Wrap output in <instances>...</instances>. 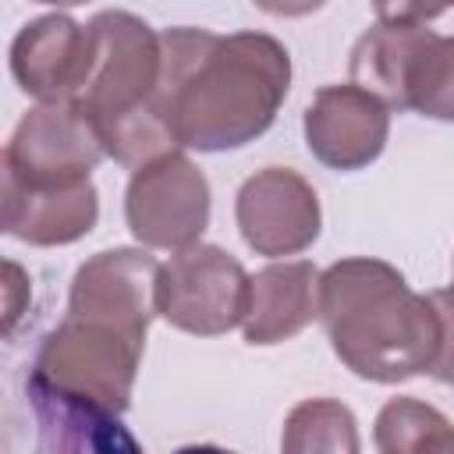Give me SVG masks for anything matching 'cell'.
I'll return each instance as SVG.
<instances>
[{"label":"cell","instance_id":"cell-9","mask_svg":"<svg viewBox=\"0 0 454 454\" xmlns=\"http://www.w3.org/2000/svg\"><path fill=\"white\" fill-rule=\"evenodd\" d=\"M160 266L142 248H110L96 252L78 266L67 294V312L110 323L135 337H145L156 312V280Z\"/></svg>","mask_w":454,"mask_h":454},{"label":"cell","instance_id":"cell-8","mask_svg":"<svg viewBox=\"0 0 454 454\" xmlns=\"http://www.w3.org/2000/svg\"><path fill=\"white\" fill-rule=\"evenodd\" d=\"M234 216L245 245L255 255H298L319 238L316 188L291 167H266L252 174L234 199Z\"/></svg>","mask_w":454,"mask_h":454},{"label":"cell","instance_id":"cell-21","mask_svg":"<svg viewBox=\"0 0 454 454\" xmlns=\"http://www.w3.org/2000/svg\"><path fill=\"white\" fill-rule=\"evenodd\" d=\"M35 4H53V7H74V4H85V0H35Z\"/></svg>","mask_w":454,"mask_h":454},{"label":"cell","instance_id":"cell-5","mask_svg":"<svg viewBox=\"0 0 454 454\" xmlns=\"http://www.w3.org/2000/svg\"><path fill=\"white\" fill-rule=\"evenodd\" d=\"M252 277L245 266L216 245H188L160 266L156 312L195 337H216L241 326L248 312Z\"/></svg>","mask_w":454,"mask_h":454},{"label":"cell","instance_id":"cell-7","mask_svg":"<svg viewBox=\"0 0 454 454\" xmlns=\"http://www.w3.org/2000/svg\"><path fill=\"white\" fill-rule=\"evenodd\" d=\"M96 128L71 103H39L4 145V181L21 188H60L92 181L103 160Z\"/></svg>","mask_w":454,"mask_h":454},{"label":"cell","instance_id":"cell-3","mask_svg":"<svg viewBox=\"0 0 454 454\" xmlns=\"http://www.w3.org/2000/svg\"><path fill=\"white\" fill-rule=\"evenodd\" d=\"M319 319L333 355L372 383L429 372L440 348L429 294H415L383 259L355 255L319 273Z\"/></svg>","mask_w":454,"mask_h":454},{"label":"cell","instance_id":"cell-12","mask_svg":"<svg viewBox=\"0 0 454 454\" xmlns=\"http://www.w3.org/2000/svg\"><path fill=\"white\" fill-rule=\"evenodd\" d=\"M99 220L92 181L60 188H21L4 181V231L28 245H71Z\"/></svg>","mask_w":454,"mask_h":454},{"label":"cell","instance_id":"cell-18","mask_svg":"<svg viewBox=\"0 0 454 454\" xmlns=\"http://www.w3.org/2000/svg\"><path fill=\"white\" fill-rule=\"evenodd\" d=\"M429 301H433L436 319H440V348H436V358L429 365V376L443 387H454V284L429 291Z\"/></svg>","mask_w":454,"mask_h":454},{"label":"cell","instance_id":"cell-1","mask_svg":"<svg viewBox=\"0 0 454 454\" xmlns=\"http://www.w3.org/2000/svg\"><path fill=\"white\" fill-rule=\"evenodd\" d=\"M163 67L153 110L181 149L223 153L259 138L287 89L291 57L266 32L216 35L209 28L160 32Z\"/></svg>","mask_w":454,"mask_h":454},{"label":"cell","instance_id":"cell-2","mask_svg":"<svg viewBox=\"0 0 454 454\" xmlns=\"http://www.w3.org/2000/svg\"><path fill=\"white\" fill-rule=\"evenodd\" d=\"M145 337L67 312L43 337L28 372V408L43 450H135L121 415L131 404Z\"/></svg>","mask_w":454,"mask_h":454},{"label":"cell","instance_id":"cell-6","mask_svg":"<svg viewBox=\"0 0 454 454\" xmlns=\"http://www.w3.org/2000/svg\"><path fill=\"white\" fill-rule=\"evenodd\" d=\"M131 234L149 248H188L209 223V181L181 153H163L135 167L124 195Z\"/></svg>","mask_w":454,"mask_h":454},{"label":"cell","instance_id":"cell-11","mask_svg":"<svg viewBox=\"0 0 454 454\" xmlns=\"http://www.w3.org/2000/svg\"><path fill=\"white\" fill-rule=\"evenodd\" d=\"M89 60V28L67 14L28 21L11 43V74L39 103H67Z\"/></svg>","mask_w":454,"mask_h":454},{"label":"cell","instance_id":"cell-20","mask_svg":"<svg viewBox=\"0 0 454 454\" xmlns=\"http://www.w3.org/2000/svg\"><path fill=\"white\" fill-rule=\"evenodd\" d=\"M252 4L266 14H277V18H301V14L319 11L326 0H252Z\"/></svg>","mask_w":454,"mask_h":454},{"label":"cell","instance_id":"cell-16","mask_svg":"<svg viewBox=\"0 0 454 454\" xmlns=\"http://www.w3.org/2000/svg\"><path fill=\"white\" fill-rule=\"evenodd\" d=\"M404 110L454 121V35H429L404 82Z\"/></svg>","mask_w":454,"mask_h":454},{"label":"cell","instance_id":"cell-10","mask_svg":"<svg viewBox=\"0 0 454 454\" xmlns=\"http://www.w3.org/2000/svg\"><path fill=\"white\" fill-rule=\"evenodd\" d=\"M390 135V106L369 89L344 82L323 85L305 110L309 153L333 170L369 167Z\"/></svg>","mask_w":454,"mask_h":454},{"label":"cell","instance_id":"cell-22","mask_svg":"<svg viewBox=\"0 0 454 454\" xmlns=\"http://www.w3.org/2000/svg\"><path fill=\"white\" fill-rule=\"evenodd\" d=\"M447 4H454V0H447Z\"/></svg>","mask_w":454,"mask_h":454},{"label":"cell","instance_id":"cell-14","mask_svg":"<svg viewBox=\"0 0 454 454\" xmlns=\"http://www.w3.org/2000/svg\"><path fill=\"white\" fill-rule=\"evenodd\" d=\"M433 28L426 25H387L376 21L369 32L358 35L348 60V82L380 96L390 110H404V82L411 60L426 46Z\"/></svg>","mask_w":454,"mask_h":454},{"label":"cell","instance_id":"cell-17","mask_svg":"<svg viewBox=\"0 0 454 454\" xmlns=\"http://www.w3.org/2000/svg\"><path fill=\"white\" fill-rule=\"evenodd\" d=\"M284 450H358L355 415L340 401H301L284 422Z\"/></svg>","mask_w":454,"mask_h":454},{"label":"cell","instance_id":"cell-4","mask_svg":"<svg viewBox=\"0 0 454 454\" xmlns=\"http://www.w3.org/2000/svg\"><path fill=\"white\" fill-rule=\"evenodd\" d=\"M85 28L89 60L67 103L96 128L103 153L124 167H142L181 149L153 110L163 67L160 32L128 11H99Z\"/></svg>","mask_w":454,"mask_h":454},{"label":"cell","instance_id":"cell-19","mask_svg":"<svg viewBox=\"0 0 454 454\" xmlns=\"http://www.w3.org/2000/svg\"><path fill=\"white\" fill-rule=\"evenodd\" d=\"M376 18L387 25H426L440 18L450 4L447 0H372Z\"/></svg>","mask_w":454,"mask_h":454},{"label":"cell","instance_id":"cell-15","mask_svg":"<svg viewBox=\"0 0 454 454\" xmlns=\"http://www.w3.org/2000/svg\"><path fill=\"white\" fill-rule=\"evenodd\" d=\"M376 447L387 454L454 450V426L426 401L394 397L376 415Z\"/></svg>","mask_w":454,"mask_h":454},{"label":"cell","instance_id":"cell-13","mask_svg":"<svg viewBox=\"0 0 454 454\" xmlns=\"http://www.w3.org/2000/svg\"><path fill=\"white\" fill-rule=\"evenodd\" d=\"M319 316V270L305 259L273 262L252 277L241 333L248 344H280Z\"/></svg>","mask_w":454,"mask_h":454}]
</instances>
